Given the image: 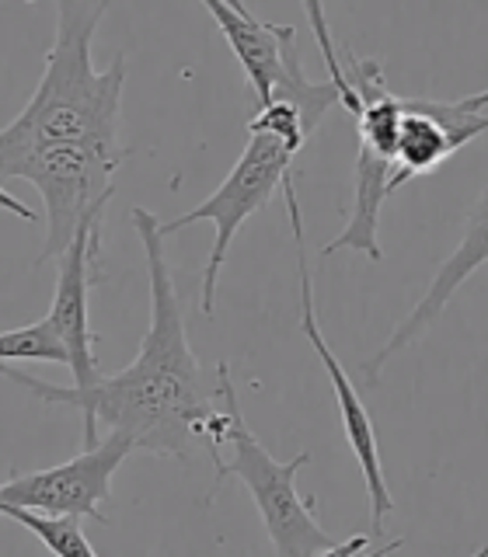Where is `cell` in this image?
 Returning a JSON list of instances; mask_svg holds the SVG:
<instances>
[{
    "mask_svg": "<svg viewBox=\"0 0 488 557\" xmlns=\"http://www.w3.org/2000/svg\"><path fill=\"white\" fill-rule=\"evenodd\" d=\"M283 196H286V213H290V223H293L296 269H301V331H304V338L310 342L314 356L321 359L325 373H328L331 394H335V405H339L345 443H349V449H353V457L359 463V474H363V484H366V498H370V533L380 536L383 533V519L394 512V498H391L388 478H383L377 429H374V418H370V411H366L359 391L353 387V380H349L345 366L339 362V356L331 352V345L325 342L318 313H314V286H310V269H307V248H304V220H301V202H296V191H293V178L283 185Z\"/></svg>",
    "mask_w": 488,
    "mask_h": 557,
    "instance_id": "cell-6",
    "label": "cell"
},
{
    "mask_svg": "<svg viewBox=\"0 0 488 557\" xmlns=\"http://www.w3.org/2000/svg\"><path fill=\"white\" fill-rule=\"evenodd\" d=\"M481 265H488V185L478 191L475 206L467 209L464 234L457 240V248H453L443 265L436 269V275L429 278V289L418 296V304L408 310V318L391 331V338L363 362V383H366V387L374 391L380 383L383 366H388L398 352H405L408 345H415L436 321L443 318V310L453 300V293H457Z\"/></svg>",
    "mask_w": 488,
    "mask_h": 557,
    "instance_id": "cell-9",
    "label": "cell"
},
{
    "mask_svg": "<svg viewBox=\"0 0 488 557\" xmlns=\"http://www.w3.org/2000/svg\"><path fill=\"white\" fill-rule=\"evenodd\" d=\"M0 209H8V213H14V216H22V220H28V223H35L39 216H35V209H28L22 199H14L11 191L0 185Z\"/></svg>",
    "mask_w": 488,
    "mask_h": 557,
    "instance_id": "cell-15",
    "label": "cell"
},
{
    "mask_svg": "<svg viewBox=\"0 0 488 557\" xmlns=\"http://www.w3.org/2000/svg\"><path fill=\"white\" fill-rule=\"evenodd\" d=\"M478 557H488V547H485V550H478Z\"/></svg>",
    "mask_w": 488,
    "mask_h": 557,
    "instance_id": "cell-17",
    "label": "cell"
},
{
    "mask_svg": "<svg viewBox=\"0 0 488 557\" xmlns=\"http://www.w3.org/2000/svg\"><path fill=\"white\" fill-rule=\"evenodd\" d=\"M98 248H101V220L87 223L70 240V248L57 258V293H52L49 321L66 348V366L74 373V387H87V383L98 380L95 335H91V321H87V289H91Z\"/></svg>",
    "mask_w": 488,
    "mask_h": 557,
    "instance_id": "cell-10",
    "label": "cell"
},
{
    "mask_svg": "<svg viewBox=\"0 0 488 557\" xmlns=\"http://www.w3.org/2000/svg\"><path fill=\"white\" fill-rule=\"evenodd\" d=\"M217 387L227 411V446H231V463L223 460V467L217 470V484L227 478H237L248 487L261 516V527H266L272 550L279 557H339L342 544H331V536L310 512V502L296 492V474L310 463V453L304 449L293 460L279 463L244 425L237 391L231 383V366L227 362H217Z\"/></svg>",
    "mask_w": 488,
    "mask_h": 557,
    "instance_id": "cell-3",
    "label": "cell"
},
{
    "mask_svg": "<svg viewBox=\"0 0 488 557\" xmlns=\"http://www.w3.org/2000/svg\"><path fill=\"white\" fill-rule=\"evenodd\" d=\"M301 8H304V14H307V25H310V32H314V42H318L321 57H325L328 81L342 91V104H345V109H349V112H356L359 98H356L353 84H349L345 70H342V57H339V49H335V39H331L328 14H325V0H301Z\"/></svg>",
    "mask_w": 488,
    "mask_h": 557,
    "instance_id": "cell-14",
    "label": "cell"
},
{
    "mask_svg": "<svg viewBox=\"0 0 488 557\" xmlns=\"http://www.w3.org/2000/svg\"><path fill=\"white\" fill-rule=\"evenodd\" d=\"M122 164H126L122 144H101V139L52 144L17 164L14 178L39 188L46 206V244L39 261L60 258L87 223L105 216Z\"/></svg>",
    "mask_w": 488,
    "mask_h": 557,
    "instance_id": "cell-4",
    "label": "cell"
},
{
    "mask_svg": "<svg viewBox=\"0 0 488 557\" xmlns=\"http://www.w3.org/2000/svg\"><path fill=\"white\" fill-rule=\"evenodd\" d=\"M11 359H25V362H57L66 366V348L52 327L49 318L14 327V331H0V362Z\"/></svg>",
    "mask_w": 488,
    "mask_h": 557,
    "instance_id": "cell-13",
    "label": "cell"
},
{
    "mask_svg": "<svg viewBox=\"0 0 488 557\" xmlns=\"http://www.w3.org/2000/svg\"><path fill=\"white\" fill-rule=\"evenodd\" d=\"M203 8L217 22L220 35L237 57L244 77H248L252 95L261 104L276 101L290 81L286 66V39L296 32L293 25H261L252 11H237L227 0H203Z\"/></svg>",
    "mask_w": 488,
    "mask_h": 557,
    "instance_id": "cell-11",
    "label": "cell"
},
{
    "mask_svg": "<svg viewBox=\"0 0 488 557\" xmlns=\"http://www.w3.org/2000/svg\"><path fill=\"white\" fill-rule=\"evenodd\" d=\"M136 237L147 255L150 278V331L144 335L136 359L112 376H101L87 387H60L42 376L0 362V376L46 405H66L84 414V446L98 443V425L126 432L139 453L188 460L192 449L206 446L213 470L223 463L220 446L227 443V411H217L220 387L206 383L199 359L185 338V313L174 275L164 258V237L157 216L136 206L130 213Z\"/></svg>",
    "mask_w": 488,
    "mask_h": 557,
    "instance_id": "cell-1",
    "label": "cell"
},
{
    "mask_svg": "<svg viewBox=\"0 0 488 557\" xmlns=\"http://www.w3.org/2000/svg\"><path fill=\"white\" fill-rule=\"evenodd\" d=\"M227 4L237 8V11H252V8H248V0H227Z\"/></svg>",
    "mask_w": 488,
    "mask_h": 557,
    "instance_id": "cell-16",
    "label": "cell"
},
{
    "mask_svg": "<svg viewBox=\"0 0 488 557\" xmlns=\"http://www.w3.org/2000/svg\"><path fill=\"white\" fill-rule=\"evenodd\" d=\"M136 446L126 432H109L95 446H84L74 460L60 467L35 470V474H17L0 481V498L28 505L49 516H91L105 522L101 502L112 498V478Z\"/></svg>",
    "mask_w": 488,
    "mask_h": 557,
    "instance_id": "cell-7",
    "label": "cell"
},
{
    "mask_svg": "<svg viewBox=\"0 0 488 557\" xmlns=\"http://www.w3.org/2000/svg\"><path fill=\"white\" fill-rule=\"evenodd\" d=\"M488 133V87L457 101L401 98V129L391 191L443 168L471 139Z\"/></svg>",
    "mask_w": 488,
    "mask_h": 557,
    "instance_id": "cell-8",
    "label": "cell"
},
{
    "mask_svg": "<svg viewBox=\"0 0 488 557\" xmlns=\"http://www.w3.org/2000/svg\"><path fill=\"white\" fill-rule=\"evenodd\" d=\"M0 516L22 522V527L39 536L52 554L95 557V547H91V540L84 536L77 516H49V512L28 509V505H17V502H8V498H0Z\"/></svg>",
    "mask_w": 488,
    "mask_h": 557,
    "instance_id": "cell-12",
    "label": "cell"
},
{
    "mask_svg": "<svg viewBox=\"0 0 488 557\" xmlns=\"http://www.w3.org/2000/svg\"><path fill=\"white\" fill-rule=\"evenodd\" d=\"M109 0H57V39L46 57L42 81L11 126L0 129V185L14 182L17 164L35 150L74 139L119 144L126 52L105 70L91 63V42Z\"/></svg>",
    "mask_w": 488,
    "mask_h": 557,
    "instance_id": "cell-2",
    "label": "cell"
},
{
    "mask_svg": "<svg viewBox=\"0 0 488 557\" xmlns=\"http://www.w3.org/2000/svg\"><path fill=\"white\" fill-rule=\"evenodd\" d=\"M296 153L286 139L269 136V133H252L248 147L237 157V164L231 168V174L220 182V188L213 196H206L199 206H192L188 213L174 216L168 223L157 220V231L161 237L179 234L182 226L192 223H213L217 240H213V251H209V261L199 275V310L206 318L217 313V286H220V272L227 265V255H231V244L237 237V231L244 226L252 213H258L261 206L272 199L276 188H283V182L293 178V161Z\"/></svg>",
    "mask_w": 488,
    "mask_h": 557,
    "instance_id": "cell-5",
    "label": "cell"
}]
</instances>
